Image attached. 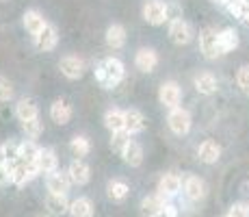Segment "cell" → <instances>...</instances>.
Returning <instances> with one entry per match:
<instances>
[{
  "label": "cell",
  "mask_w": 249,
  "mask_h": 217,
  "mask_svg": "<svg viewBox=\"0 0 249 217\" xmlns=\"http://www.w3.org/2000/svg\"><path fill=\"white\" fill-rule=\"evenodd\" d=\"M95 79L104 89H113L124 79V63L117 57H107L102 63L95 67Z\"/></svg>",
  "instance_id": "6da1fadb"
},
{
  "label": "cell",
  "mask_w": 249,
  "mask_h": 217,
  "mask_svg": "<svg viewBox=\"0 0 249 217\" xmlns=\"http://www.w3.org/2000/svg\"><path fill=\"white\" fill-rule=\"evenodd\" d=\"M9 167H11V182L18 187H24L28 185L31 180H35L37 176H39V172H37L35 163H22V161H16V163H7Z\"/></svg>",
  "instance_id": "7a4b0ae2"
},
{
  "label": "cell",
  "mask_w": 249,
  "mask_h": 217,
  "mask_svg": "<svg viewBox=\"0 0 249 217\" xmlns=\"http://www.w3.org/2000/svg\"><path fill=\"white\" fill-rule=\"evenodd\" d=\"M167 124H169L171 133H176V135H180V137H182V135H186L191 130L193 119H191V113L186 109L176 107V109H171L169 118H167Z\"/></svg>",
  "instance_id": "3957f363"
},
{
  "label": "cell",
  "mask_w": 249,
  "mask_h": 217,
  "mask_svg": "<svg viewBox=\"0 0 249 217\" xmlns=\"http://www.w3.org/2000/svg\"><path fill=\"white\" fill-rule=\"evenodd\" d=\"M143 18H145L147 24L159 26V24L167 20V4L162 0H147L143 4Z\"/></svg>",
  "instance_id": "277c9868"
},
{
  "label": "cell",
  "mask_w": 249,
  "mask_h": 217,
  "mask_svg": "<svg viewBox=\"0 0 249 217\" xmlns=\"http://www.w3.org/2000/svg\"><path fill=\"white\" fill-rule=\"evenodd\" d=\"M59 70H61V74H63L65 79L76 80V79H80V76L85 74V61L80 59V57H76V55H65L63 59L59 61Z\"/></svg>",
  "instance_id": "5b68a950"
},
{
  "label": "cell",
  "mask_w": 249,
  "mask_h": 217,
  "mask_svg": "<svg viewBox=\"0 0 249 217\" xmlns=\"http://www.w3.org/2000/svg\"><path fill=\"white\" fill-rule=\"evenodd\" d=\"M46 187H48V191H50V194H63V196H68V191H70V187H71V180H70L68 172L54 170L52 174H48V176H46Z\"/></svg>",
  "instance_id": "8992f818"
},
{
  "label": "cell",
  "mask_w": 249,
  "mask_h": 217,
  "mask_svg": "<svg viewBox=\"0 0 249 217\" xmlns=\"http://www.w3.org/2000/svg\"><path fill=\"white\" fill-rule=\"evenodd\" d=\"M169 37L174 43H178V46H184V43L191 41V37H193V31H191V24L186 20H182V18H174L169 24Z\"/></svg>",
  "instance_id": "52a82bcc"
},
{
  "label": "cell",
  "mask_w": 249,
  "mask_h": 217,
  "mask_svg": "<svg viewBox=\"0 0 249 217\" xmlns=\"http://www.w3.org/2000/svg\"><path fill=\"white\" fill-rule=\"evenodd\" d=\"M180 98H182V91L176 80H167V83L160 85V89H159L160 104H165V107H169V109H176L180 104Z\"/></svg>",
  "instance_id": "ba28073f"
},
{
  "label": "cell",
  "mask_w": 249,
  "mask_h": 217,
  "mask_svg": "<svg viewBox=\"0 0 249 217\" xmlns=\"http://www.w3.org/2000/svg\"><path fill=\"white\" fill-rule=\"evenodd\" d=\"M35 167L39 174H52L54 170H59V158H56V154L52 148H39V152H37V158H35Z\"/></svg>",
  "instance_id": "9c48e42d"
},
{
  "label": "cell",
  "mask_w": 249,
  "mask_h": 217,
  "mask_svg": "<svg viewBox=\"0 0 249 217\" xmlns=\"http://www.w3.org/2000/svg\"><path fill=\"white\" fill-rule=\"evenodd\" d=\"M68 176H70L71 185L83 187V185H87L89 178H91V167L83 161V158H74L68 167Z\"/></svg>",
  "instance_id": "30bf717a"
},
{
  "label": "cell",
  "mask_w": 249,
  "mask_h": 217,
  "mask_svg": "<svg viewBox=\"0 0 249 217\" xmlns=\"http://www.w3.org/2000/svg\"><path fill=\"white\" fill-rule=\"evenodd\" d=\"M33 39H35L37 50L48 52V50H54V48H56V41H59V33H56V28L52 26V24H46V26L41 28V33H37Z\"/></svg>",
  "instance_id": "8fae6325"
},
{
  "label": "cell",
  "mask_w": 249,
  "mask_h": 217,
  "mask_svg": "<svg viewBox=\"0 0 249 217\" xmlns=\"http://www.w3.org/2000/svg\"><path fill=\"white\" fill-rule=\"evenodd\" d=\"M124 130L128 135H137L145 130V118H143L141 111H137V109L124 111Z\"/></svg>",
  "instance_id": "7c38bea8"
},
{
  "label": "cell",
  "mask_w": 249,
  "mask_h": 217,
  "mask_svg": "<svg viewBox=\"0 0 249 217\" xmlns=\"http://www.w3.org/2000/svg\"><path fill=\"white\" fill-rule=\"evenodd\" d=\"M199 48H202L206 59H214L219 57V46H217V31L214 28H204L199 35Z\"/></svg>",
  "instance_id": "4fadbf2b"
},
{
  "label": "cell",
  "mask_w": 249,
  "mask_h": 217,
  "mask_svg": "<svg viewBox=\"0 0 249 217\" xmlns=\"http://www.w3.org/2000/svg\"><path fill=\"white\" fill-rule=\"evenodd\" d=\"M50 118H52V122L54 124L65 126V124L71 119V107H70L68 100H63V98L54 100V102L50 104Z\"/></svg>",
  "instance_id": "5bb4252c"
},
{
  "label": "cell",
  "mask_w": 249,
  "mask_h": 217,
  "mask_svg": "<svg viewBox=\"0 0 249 217\" xmlns=\"http://www.w3.org/2000/svg\"><path fill=\"white\" fill-rule=\"evenodd\" d=\"M182 180L178 174H165V176L159 180V196L160 197H174L180 194Z\"/></svg>",
  "instance_id": "9a60e30c"
},
{
  "label": "cell",
  "mask_w": 249,
  "mask_h": 217,
  "mask_svg": "<svg viewBox=\"0 0 249 217\" xmlns=\"http://www.w3.org/2000/svg\"><path fill=\"white\" fill-rule=\"evenodd\" d=\"M16 115L20 122H28V119L39 118V107L33 98H20L16 104Z\"/></svg>",
  "instance_id": "2e32d148"
},
{
  "label": "cell",
  "mask_w": 249,
  "mask_h": 217,
  "mask_svg": "<svg viewBox=\"0 0 249 217\" xmlns=\"http://www.w3.org/2000/svg\"><path fill=\"white\" fill-rule=\"evenodd\" d=\"M162 209H165V197H160L159 194L147 196L141 200V215L143 217H159V215H162Z\"/></svg>",
  "instance_id": "e0dca14e"
},
{
  "label": "cell",
  "mask_w": 249,
  "mask_h": 217,
  "mask_svg": "<svg viewBox=\"0 0 249 217\" xmlns=\"http://www.w3.org/2000/svg\"><path fill=\"white\" fill-rule=\"evenodd\" d=\"M135 65L141 72H145V74H147V72H152L156 65H159V55H156L152 48H141V50H137Z\"/></svg>",
  "instance_id": "ac0fdd59"
},
{
  "label": "cell",
  "mask_w": 249,
  "mask_h": 217,
  "mask_svg": "<svg viewBox=\"0 0 249 217\" xmlns=\"http://www.w3.org/2000/svg\"><path fill=\"white\" fill-rule=\"evenodd\" d=\"M22 22H24V28H26L28 33H31L33 37L37 35V33H41V28L46 26V18L41 16L39 11H35V9H28V11H24L22 16Z\"/></svg>",
  "instance_id": "d6986e66"
},
{
  "label": "cell",
  "mask_w": 249,
  "mask_h": 217,
  "mask_svg": "<svg viewBox=\"0 0 249 217\" xmlns=\"http://www.w3.org/2000/svg\"><path fill=\"white\" fill-rule=\"evenodd\" d=\"M184 194L189 196V200H193V202L202 200V197L206 196V182H204V178H199V176H186V180H184Z\"/></svg>",
  "instance_id": "ffe728a7"
},
{
  "label": "cell",
  "mask_w": 249,
  "mask_h": 217,
  "mask_svg": "<svg viewBox=\"0 0 249 217\" xmlns=\"http://www.w3.org/2000/svg\"><path fill=\"white\" fill-rule=\"evenodd\" d=\"M219 157H221V146H219L217 141H204L202 146L197 148V158L202 163H208V165H213V163L219 161Z\"/></svg>",
  "instance_id": "44dd1931"
},
{
  "label": "cell",
  "mask_w": 249,
  "mask_h": 217,
  "mask_svg": "<svg viewBox=\"0 0 249 217\" xmlns=\"http://www.w3.org/2000/svg\"><path fill=\"white\" fill-rule=\"evenodd\" d=\"M46 209L50 215H63L70 209V200L63 194H48L46 196Z\"/></svg>",
  "instance_id": "7402d4cb"
},
{
  "label": "cell",
  "mask_w": 249,
  "mask_h": 217,
  "mask_svg": "<svg viewBox=\"0 0 249 217\" xmlns=\"http://www.w3.org/2000/svg\"><path fill=\"white\" fill-rule=\"evenodd\" d=\"M217 46H219V55L232 52L238 46V35L234 33V28H223L221 33H217Z\"/></svg>",
  "instance_id": "603a6c76"
},
{
  "label": "cell",
  "mask_w": 249,
  "mask_h": 217,
  "mask_svg": "<svg viewBox=\"0 0 249 217\" xmlns=\"http://www.w3.org/2000/svg\"><path fill=\"white\" fill-rule=\"evenodd\" d=\"M193 85H195V89L204 96H210L217 91V79H214L210 72H199V74L193 79Z\"/></svg>",
  "instance_id": "cb8c5ba5"
},
{
  "label": "cell",
  "mask_w": 249,
  "mask_h": 217,
  "mask_svg": "<svg viewBox=\"0 0 249 217\" xmlns=\"http://www.w3.org/2000/svg\"><path fill=\"white\" fill-rule=\"evenodd\" d=\"M68 213L71 217H93V204L89 197H76L70 202Z\"/></svg>",
  "instance_id": "d4e9b609"
},
{
  "label": "cell",
  "mask_w": 249,
  "mask_h": 217,
  "mask_svg": "<svg viewBox=\"0 0 249 217\" xmlns=\"http://www.w3.org/2000/svg\"><path fill=\"white\" fill-rule=\"evenodd\" d=\"M37 152H39V146H37L33 139H24V141L18 143V161H22V163H35Z\"/></svg>",
  "instance_id": "484cf974"
},
{
  "label": "cell",
  "mask_w": 249,
  "mask_h": 217,
  "mask_svg": "<svg viewBox=\"0 0 249 217\" xmlns=\"http://www.w3.org/2000/svg\"><path fill=\"white\" fill-rule=\"evenodd\" d=\"M122 157H124V161H126L130 167H139L143 163V148L139 146L137 141H132V139H130V141H128V146L122 150Z\"/></svg>",
  "instance_id": "4316f807"
},
{
  "label": "cell",
  "mask_w": 249,
  "mask_h": 217,
  "mask_svg": "<svg viewBox=\"0 0 249 217\" xmlns=\"http://www.w3.org/2000/svg\"><path fill=\"white\" fill-rule=\"evenodd\" d=\"M107 43L113 50L122 48L124 43H126V28H124L122 24H111V26L107 28Z\"/></svg>",
  "instance_id": "83f0119b"
},
{
  "label": "cell",
  "mask_w": 249,
  "mask_h": 217,
  "mask_svg": "<svg viewBox=\"0 0 249 217\" xmlns=\"http://www.w3.org/2000/svg\"><path fill=\"white\" fill-rule=\"evenodd\" d=\"M104 126L111 130V133L124 130V111H119V109H108L107 113H104Z\"/></svg>",
  "instance_id": "f1b7e54d"
},
{
  "label": "cell",
  "mask_w": 249,
  "mask_h": 217,
  "mask_svg": "<svg viewBox=\"0 0 249 217\" xmlns=\"http://www.w3.org/2000/svg\"><path fill=\"white\" fill-rule=\"evenodd\" d=\"M70 150L74 157H87V154L91 152V143H89V139L85 137V135H76V137H71V141H70Z\"/></svg>",
  "instance_id": "f546056e"
},
{
  "label": "cell",
  "mask_w": 249,
  "mask_h": 217,
  "mask_svg": "<svg viewBox=\"0 0 249 217\" xmlns=\"http://www.w3.org/2000/svg\"><path fill=\"white\" fill-rule=\"evenodd\" d=\"M107 189H108V197H111L113 202H122L124 197L128 196L130 187H128L124 180H119V178H117V180H111V182H108Z\"/></svg>",
  "instance_id": "4dcf8cb0"
},
{
  "label": "cell",
  "mask_w": 249,
  "mask_h": 217,
  "mask_svg": "<svg viewBox=\"0 0 249 217\" xmlns=\"http://www.w3.org/2000/svg\"><path fill=\"white\" fill-rule=\"evenodd\" d=\"M22 130L26 133L28 139H37L41 133H44V122H41L39 118L28 119V122H22Z\"/></svg>",
  "instance_id": "1f68e13d"
},
{
  "label": "cell",
  "mask_w": 249,
  "mask_h": 217,
  "mask_svg": "<svg viewBox=\"0 0 249 217\" xmlns=\"http://www.w3.org/2000/svg\"><path fill=\"white\" fill-rule=\"evenodd\" d=\"M128 141H130V135L126 133V130H117V133H111V148L113 150H117L122 154V150L128 146Z\"/></svg>",
  "instance_id": "d6a6232c"
},
{
  "label": "cell",
  "mask_w": 249,
  "mask_h": 217,
  "mask_svg": "<svg viewBox=\"0 0 249 217\" xmlns=\"http://www.w3.org/2000/svg\"><path fill=\"white\" fill-rule=\"evenodd\" d=\"M13 94H16L13 83L7 79V76H0V102H9V100H13Z\"/></svg>",
  "instance_id": "836d02e7"
},
{
  "label": "cell",
  "mask_w": 249,
  "mask_h": 217,
  "mask_svg": "<svg viewBox=\"0 0 249 217\" xmlns=\"http://www.w3.org/2000/svg\"><path fill=\"white\" fill-rule=\"evenodd\" d=\"M236 83H238V87H241V91L249 94V65H243L241 70H238V74H236Z\"/></svg>",
  "instance_id": "e575fe53"
},
{
  "label": "cell",
  "mask_w": 249,
  "mask_h": 217,
  "mask_svg": "<svg viewBox=\"0 0 249 217\" xmlns=\"http://www.w3.org/2000/svg\"><path fill=\"white\" fill-rule=\"evenodd\" d=\"M228 217H249V206L243 202H234L228 211Z\"/></svg>",
  "instance_id": "d590c367"
},
{
  "label": "cell",
  "mask_w": 249,
  "mask_h": 217,
  "mask_svg": "<svg viewBox=\"0 0 249 217\" xmlns=\"http://www.w3.org/2000/svg\"><path fill=\"white\" fill-rule=\"evenodd\" d=\"M11 182V167L7 163H0V187L9 185Z\"/></svg>",
  "instance_id": "8d00e7d4"
},
{
  "label": "cell",
  "mask_w": 249,
  "mask_h": 217,
  "mask_svg": "<svg viewBox=\"0 0 249 217\" xmlns=\"http://www.w3.org/2000/svg\"><path fill=\"white\" fill-rule=\"evenodd\" d=\"M162 213H165V217H178V209H176L174 204H169V202H165V209H162Z\"/></svg>",
  "instance_id": "74e56055"
},
{
  "label": "cell",
  "mask_w": 249,
  "mask_h": 217,
  "mask_svg": "<svg viewBox=\"0 0 249 217\" xmlns=\"http://www.w3.org/2000/svg\"><path fill=\"white\" fill-rule=\"evenodd\" d=\"M0 163H7V157H4V148H2V143H0Z\"/></svg>",
  "instance_id": "f35d334b"
},
{
  "label": "cell",
  "mask_w": 249,
  "mask_h": 217,
  "mask_svg": "<svg viewBox=\"0 0 249 217\" xmlns=\"http://www.w3.org/2000/svg\"><path fill=\"white\" fill-rule=\"evenodd\" d=\"M39 217H50V215H39Z\"/></svg>",
  "instance_id": "ab89813d"
},
{
  "label": "cell",
  "mask_w": 249,
  "mask_h": 217,
  "mask_svg": "<svg viewBox=\"0 0 249 217\" xmlns=\"http://www.w3.org/2000/svg\"><path fill=\"white\" fill-rule=\"evenodd\" d=\"M247 206H249V204H247Z\"/></svg>",
  "instance_id": "60d3db41"
}]
</instances>
